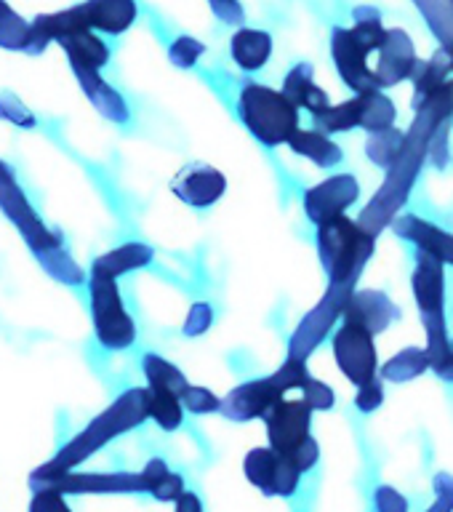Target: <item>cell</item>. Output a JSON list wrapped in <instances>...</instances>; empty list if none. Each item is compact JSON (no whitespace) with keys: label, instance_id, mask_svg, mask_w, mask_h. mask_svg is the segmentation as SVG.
<instances>
[{"label":"cell","instance_id":"obj_1","mask_svg":"<svg viewBox=\"0 0 453 512\" xmlns=\"http://www.w3.org/2000/svg\"><path fill=\"white\" fill-rule=\"evenodd\" d=\"M147 419H150V390L147 387H131L120 398L112 400L110 408H104L102 414L94 416L86 424V430L78 432L51 462H46L43 467L32 472V491H40L51 480L62 478L67 472H75V467L91 459L96 451H102L110 440L120 438L123 432L134 430V427L144 424Z\"/></svg>","mask_w":453,"mask_h":512},{"label":"cell","instance_id":"obj_2","mask_svg":"<svg viewBox=\"0 0 453 512\" xmlns=\"http://www.w3.org/2000/svg\"><path fill=\"white\" fill-rule=\"evenodd\" d=\"M0 211L19 230L32 256L38 259L40 267L51 278L70 288L86 286L88 275L83 272V267L72 259L70 248H67L62 235L51 230L40 219V214L32 206V200L27 198V192H24V187L19 184V179H16V174L11 171L6 160H0Z\"/></svg>","mask_w":453,"mask_h":512},{"label":"cell","instance_id":"obj_3","mask_svg":"<svg viewBox=\"0 0 453 512\" xmlns=\"http://www.w3.org/2000/svg\"><path fill=\"white\" fill-rule=\"evenodd\" d=\"M411 286L427 331L424 350L430 355V368L440 379L453 382V342L446 326V264L419 251Z\"/></svg>","mask_w":453,"mask_h":512},{"label":"cell","instance_id":"obj_4","mask_svg":"<svg viewBox=\"0 0 453 512\" xmlns=\"http://www.w3.org/2000/svg\"><path fill=\"white\" fill-rule=\"evenodd\" d=\"M376 248V235L360 222L339 216L334 222L318 227L320 264L328 283H352L358 286L360 272L366 270Z\"/></svg>","mask_w":453,"mask_h":512},{"label":"cell","instance_id":"obj_5","mask_svg":"<svg viewBox=\"0 0 453 512\" xmlns=\"http://www.w3.org/2000/svg\"><path fill=\"white\" fill-rule=\"evenodd\" d=\"M238 112L243 126L264 147H280L291 142L299 131V107L283 91L262 83H246L240 91Z\"/></svg>","mask_w":453,"mask_h":512},{"label":"cell","instance_id":"obj_6","mask_svg":"<svg viewBox=\"0 0 453 512\" xmlns=\"http://www.w3.org/2000/svg\"><path fill=\"white\" fill-rule=\"evenodd\" d=\"M88 307L94 320L96 342L104 350L120 352L134 347L136 323L123 304L118 280L107 278L102 272H88Z\"/></svg>","mask_w":453,"mask_h":512},{"label":"cell","instance_id":"obj_7","mask_svg":"<svg viewBox=\"0 0 453 512\" xmlns=\"http://www.w3.org/2000/svg\"><path fill=\"white\" fill-rule=\"evenodd\" d=\"M355 291H358V286H352V283H328L323 299L296 326L294 336L288 342V358H310L312 352L318 350V344L331 334V328L339 320V315H344V307H347Z\"/></svg>","mask_w":453,"mask_h":512},{"label":"cell","instance_id":"obj_8","mask_svg":"<svg viewBox=\"0 0 453 512\" xmlns=\"http://www.w3.org/2000/svg\"><path fill=\"white\" fill-rule=\"evenodd\" d=\"M334 358L336 366L352 384H371L379 379V355H376L374 334L363 326L347 323L334 334Z\"/></svg>","mask_w":453,"mask_h":512},{"label":"cell","instance_id":"obj_9","mask_svg":"<svg viewBox=\"0 0 453 512\" xmlns=\"http://www.w3.org/2000/svg\"><path fill=\"white\" fill-rule=\"evenodd\" d=\"M374 54V48L360 38L352 27H334L331 32V56H334L339 78L358 94H371L382 91L376 83L374 67L368 64V56Z\"/></svg>","mask_w":453,"mask_h":512},{"label":"cell","instance_id":"obj_10","mask_svg":"<svg viewBox=\"0 0 453 512\" xmlns=\"http://www.w3.org/2000/svg\"><path fill=\"white\" fill-rule=\"evenodd\" d=\"M312 411L307 400H280L278 406L270 408V414L264 416L267 422V440H270L272 451L286 456L288 462L294 459L296 451L312 438L310 422Z\"/></svg>","mask_w":453,"mask_h":512},{"label":"cell","instance_id":"obj_11","mask_svg":"<svg viewBox=\"0 0 453 512\" xmlns=\"http://www.w3.org/2000/svg\"><path fill=\"white\" fill-rule=\"evenodd\" d=\"M243 472L248 483L264 496H294L302 480V472L272 448H251L243 459Z\"/></svg>","mask_w":453,"mask_h":512},{"label":"cell","instance_id":"obj_12","mask_svg":"<svg viewBox=\"0 0 453 512\" xmlns=\"http://www.w3.org/2000/svg\"><path fill=\"white\" fill-rule=\"evenodd\" d=\"M360 198V182L352 174H334L326 182L315 184L304 192V214L312 224L334 222L344 211H350Z\"/></svg>","mask_w":453,"mask_h":512},{"label":"cell","instance_id":"obj_13","mask_svg":"<svg viewBox=\"0 0 453 512\" xmlns=\"http://www.w3.org/2000/svg\"><path fill=\"white\" fill-rule=\"evenodd\" d=\"M59 494H147L142 472H67L48 486Z\"/></svg>","mask_w":453,"mask_h":512},{"label":"cell","instance_id":"obj_14","mask_svg":"<svg viewBox=\"0 0 453 512\" xmlns=\"http://www.w3.org/2000/svg\"><path fill=\"white\" fill-rule=\"evenodd\" d=\"M286 398L283 392L275 387L272 376H264V379H254V382L238 384L235 390H230L222 398V411L230 422H251V419H259V416L270 414L272 406H278L280 400Z\"/></svg>","mask_w":453,"mask_h":512},{"label":"cell","instance_id":"obj_15","mask_svg":"<svg viewBox=\"0 0 453 512\" xmlns=\"http://www.w3.org/2000/svg\"><path fill=\"white\" fill-rule=\"evenodd\" d=\"M416 64H419V59H416L414 40L408 38V32L400 30V27L387 30L384 46L379 48V62L374 64L379 88H392L403 80L414 78Z\"/></svg>","mask_w":453,"mask_h":512},{"label":"cell","instance_id":"obj_16","mask_svg":"<svg viewBox=\"0 0 453 512\" xmlns=\"http://www.w3.org/2000/svg\"><path fill=\"white\" fill-rule=\"evenodd\" d=\"M344 320L355 323V326H363L376 336L387 331L395 320H400V307L384 291H374V288L363 291V288H358L350 296L347 307H344Z\"/></svg>","mask_w":453,"mask_h":512},{"label":"cell","instance_id":"obj_17","mask_svg":"<svg viewBox=\"0 0 453 512\" xmlns=\"http://www.w3.org/2000/svg\"><path fill=\"white\" fill-rule=\"evenodd\" d=\"M171 190L187 206L208 208L214 206L216 200H222V195L227 192V179L222 171L211 166H192L176 176Z\"/></svg>","mask_w":453,"mask_h":512},{"label":"cell","instance_id":"obj_18","mask_svg":"<svg viewBox=\"0 0 453 512\" xmlns=\"http://www.w3.org/2000/svg\"><path fill=\"white\" fill-rule=\"evenodd\" d=\"M392 230L398 232L403 240H408V243H414L419 251L435 256L438 262L453 267V232H446L438 224L424 222L422 216L416 214H400L392 222Z\"/></svg>","mask_w":453,"mask_h":512},{"label":"cell","instance_id":"obj_19","mask_svg":"<svg viewBox=\"0 0 453 512\" xmlns=\"http://www.w3.org/2000/svg\"><path fill=\"white\" fill-rule=\"evenodd\" d=\"M72 75L78 78V86L83 88V94L88 96V102L94 104L96 112H99L102 118H107L110 123H118V126H126L128 120H131V110H128V102L123 99L120 91H115V88H112L96 70L72 67Z\"/></svg>","mask_w":453,"mask_h":512},{"label":"cell","instance_id":"obj_20","mask_svg":"<svg viewBox=\"0 0 453 512\" xmlns=\"http://www.w3.org/2000/svg\"><path fill=\"white\" fill-rule=\"evenodd\" d=\"M80 11L86 16L91 30L104 35H123L136 22V0H86L80 3Z\"/></svg>","mask_w":453,"mask_h":512},{"label":"cell","instance_id":"obj_21","mask_svg":"<svg viewBox=\"0 0 453 512\" xmlns=\"http://www.w3.org/2000/svg\"><path fill=\"white\" fill-rule=\"evenodd\" d=\"M312 72H315L312 70V64H296L294 70L286 75V80H283V94H286L296 107H304V110L315 118L320 112H326L328 107H331V102H328L326 91L315 86Z\"/></svg>","mask_w":453,"mask_h":512},{"label":"cell","instance_id":"obj_22","mask_svg":"<svg viewBox=\"0 0 453 512\" xmlns=\"http://www.w3.org/2000/svg\"><path fill=\"white\" fill-rule=\"evenodd\" d=\"M152 259H155V251L147 243H123V246L112 248L107 254L96 256L94 264H91V272H102L107 278L118 280L126 272L147 267Z\"/></svg>","mask_w":453,"mask_h":512},{"label":"cell","instance_id":"obj_23","mask_svg":"<svg viewBox=\"0 0 453 512\" xmlns=\"http://www.w3.org/2000/svg\"><path fill=\"white\" fill-rule=\"evenodd\" d=\"M59 46L70 59V67H86V70L99 72L104 64H110V46L94 30L67 35L59 40Z\"/></svg>","mask_w":453,"mask_h":512},{"label":"cell","instance_id":"obj_24","mask_svg":"<svg viewBox=\"0 0 453 512\" xmlns=\"http://www.w3.org/2000/svg\"><path fill=\"white\" fill-rule=\"evenodd\" d=\"M230 48H232V59H235V64H238L240 70L254 72V70H262L264 64L270 62L272 38H270V32L240 27V30L232 35Z\"/></svg>","mask_w":453,"mask_h":512},{"label":"cell","instance_id":"obj_25","mask_svg":"<svg viewBox=\"0 0 453 512\" xmlns=\"http://www.w3.org/2000/svg\"><path fill=\"white\" fill-rule=\"evenodd\" d=\"M288 147H291L296 155L312 160V163L320 168L339 166L344 158L342 147H339L331 136L320 134V131H315V128H299V131L291 136Z\"/></svg>","mask_w":453,"mask_h":512},{"label":"cell","instance_id":"obj_26","mask_svg":"<svg viewBox=\"0 0 453 512\" xmlns=\"http://www.w3.org/2000/svg\"><path fill=\"white\" fill-rule=\"evenodd\" d=\"M142 371L144 379H147V390L171 392V395H179V398H182L184 392H187V387H190L187 376H184L171 360L160 358L155 352H147V355H144Z\"/></svg>","mask_w":453,"mask_h":512},{"label":"cell","instance_id":"obj_27","mask_svg":"<svg viewBox=\"0 0 453 512\" xmlns=\"http://www.w3.org/2000/svg\"><path fill=\"white\" fill-rule=\"evenodd\" d=\"M142 478L147 483V494H152L158 502H179V496L187 491L184 488V478L179 472H174L163 459H150L144 464Z\"/></svg>","mask_w":453,"mask_h":512},{"label":"cell","instance_id":"obj_28","mask_svg":"<svg viewBox=\"0 0 453 512\" xmlns=\"http://www.w3.org/2000/svg\"><path fill=\"white\" fill-rule=\"evenodd\" d=\"M360 123H363V99H360V94L342 104H331L326 112H320V115L312 118V128L326 136L352 131V128H358Z\"/></svg>","mask_w":453,"mask_h":512},{"label":"cell","instance_id":"obj_29","mask_svg":"<svg viewBox=\"0 0 453 512\" xmlns=\"http://www.w3.org/2000/svg\"><path fill=\"white\" fill-rule=\"evenodd\" d=\"M427 368H430V355H427V350H422V347H406L398 355H392L379 368V374H382V382L403 384L416 379V376H422Z\"/></svg>","mask_w":453,"mask_h":512},{"label":"cell","instance_id":"obj_30","mask_svg":"<svg viewBox=\"0 0 453 512\" xmlns=\"http://www.w3.org/2000/svg\"><path fill=\"white\" fill-rule=\"evenodd\" d=\"M0 48L32 54V22L0 0Z\"/></svg>","mask_w":453,"mask_h":512},{"label":"cell","instance_id":"obj_31","mask_svg":"<svg viewBox=\"0 0 453 512\" xmlns=\"http://www.w3.org/2000/svg\"><path fill=\"white\" fill-rule=\"evenodd\" d=\"M360 99H363V123H360V128H366L368 134H379V131H387V128L395 126L398 110H395V102L387 99L382 91L360 94Z\"/></svg>","mask_w":453,"mask_h":512},{"label":"cell","instance_id":"obj_32","mask_svg":"<svg viewBox=\"0 0 453 512\" xmlns=\"http://www.w3.org/2000/svg\"><path fill=\"white\" fill-rule=\"evenodd\" d=\"M403 139H406V131H400L395 126L387 128V131H379V134H371L366 142V155L371 158V163L390 171L395 166V160L400 158Z\"/></svg>","mask_w":453,"mask_h":512},{"label":"cell","instance_id":"obj_33","mask_svg":"<svg viewBox=\"0 0 453 512\" xmlns=\"http://www.w3.org/2000/svg\"><path fill=\"white\" fill-rule=\"evenodd\" d=\"M150 419L158 424L160 430H179L184 422L182 398H179V395H171V392L150 390Z\"/></svg>","mask_w":453,"mask_h":512},{"label":"cell","instance_id":"obj_34","mask_svg":"<svg viewBox=\"0 0 453 512\" xmlns=\"http://www.w3.org/2000/svg\"><path fill=\"white\" fill-rule=\"evenodd\" d=\"M272 376V382L278 387L283 395L291 390H302L310 374H307V360H296V358H286V363L275 371Z\"/></svg>","mask_w":453,"mask_h":512},{"label":"cell","instance_id":"obj_35","mask_svg":"<svg viewBox=\"0 0 453 512\" xmlns=\"http://www.w3.org/2000/svg\"><path fill=\"white\" fill-rule=\"evenodd\" d=\"M0 120H8L16 128H35L38 123L30 107H24V102L14 91H0Z\"/></svg>","mask_w":453,"mask_h":512},{"label":"cell","instance_id":"obj_36","mask_svg":"<svg viewBox=\"0 0 453 512\" xmlns=\"http://www.w3.org/2000/svg\"><path fill=\"white\" fill-rule=\"evenodd\" d=\"M206 54V46L200 43L198 38H190V35H182L176 38L168 48V59L179 67V70H190L192 64H198L200 56Z\"/></svg>","mask_w":453,"mask_h":512},{"label":"cell","instance_id":"obj_37","mask_svg":"<svg viewBox=\"0 0 453 512\" xmlns=\"http://www.w3.org/2000/svg\"><path fill=\"white\" fill-rule=\"evenodd\" d=\"M182 406L190 411V414H216L222 411V398H216L214 392L208 387H200V384H190L187 392L182 395Z\"/></svg>","mask_w":453,"mask_h":512},{"label":"cell","instance_id":"obj_38","mask_svg":"<svg viewBox=\"0 0 453 512\" xmlns=\"http://www.w3.org/2000/svg\"><path fill=\"white\" fill-rule=\"evenodd\" d=\"M302 398L310 403L312 411H331L336 403V392L328 387L326 382L320 379H307V384L302 387Z\"/></svg>","mask_w":453,"mask_h":512},{"label":"cell","instance_id":"obj_39","mask_svg":"<svg viewBox=\"0 0 453 512\" xmlns=\"http://www.w3.org/2000/svg\"><path fill=\"white\" fill-rule=\"evenodd\" d=\"M214 323V310H211V304L208 302H195L187 312V318H184V336H203Z\"/></svg>","mask_w":453,"mask_h":512},{"label":"cell","instance_id":"obj_40","mask_svg":"<svg viewBox=\"0 0 453 512\" xmlns=\"http://www.w3.org/2000/svg\"><path fill=\"white\" fill-rule=\"evenodd\" d=\"M30 512H72L67 504V496L54 491V488H40L32 491Z\"/></svg>","mask_w":453,"mask_h":512},{"label":"cell","instance_id":"obj_41","mask_svg":"<svg viewBox=\"0 0 453 512\" xmlns=\"http://www.w3.org/2000/svg\"><path fill=\"white\" fill-rule=\"evenodd\" d=\"M376 512H408V499L395 486H379L374 494Z\"/></svg>","mask_w":453,"mask_h":512},{"label":"cell","instance_id":"obj_42","mask_svg":"<svg viewBox=\"0 0 453 512\" xmlns=\"http://www.w3.org/2000/svg\"><path fill=\"white\" fill-rule=\"evenodd\" d=\"M384 403V384L382 379H374L371 384H363L358 387V395H355V406L363 411V414H371Z\"/></svg>","mask_w":453,"mask_h":512},{"label":"cell","instance_id":"obj_43","mask_svg":"<svg viewBox=\"0 0 453 512\" xmlns=\"http://www.w3.org/2000/svg\"><path fill=\"white\" fill-rule=\"evenodd\" d=\"M427 512H453V475H435V504Z\"/></svg>","mask_w":453,"mask_h":512},{"label":"cell","instance_id":"obj_44","mask_svg":"<svg viewBox=\"0 0 453 512\" xmlns=\"http://www.w3.org/2000/svg\"><path fill=\"white\" fill-rule=\"evenodd\" d=\"M208 6H211V11H214L224 24H235V27H240V24L246 22V11H243V6H240L238 0H208Z\"/></svg>","mask_w":453,"mask_h":512},{"label":"cell","instance_id":"obj_45","mask_svg":"<svg viewBox=\"0 0 453 512\" xmlns=\"http://www.w3.org/2000/svg\"><path fill=\"white\" fill-rule=\"evenodd\" d=\"M448 131H451V126L446 123V126L440 128L438 134H435V139H432L430 144V160L438 168L446 166V160H448Z\"/></svg>","mask_w":453,"mask_h":512},{"label":"cell","instance_id":"obj_46","mask_svg":"<svg viewBox=\"0 0 453 512\" xmlns=\"http://www.w3.org/2000/svg\"><path fill=\"white\" fill-rule=\"evenodd\" d=\"M176 512H203L200 496L192 494V491H184V494L179 496V502H176Z\"/></svg>","mask_w":453,"mask_h":512}]
</instances>
